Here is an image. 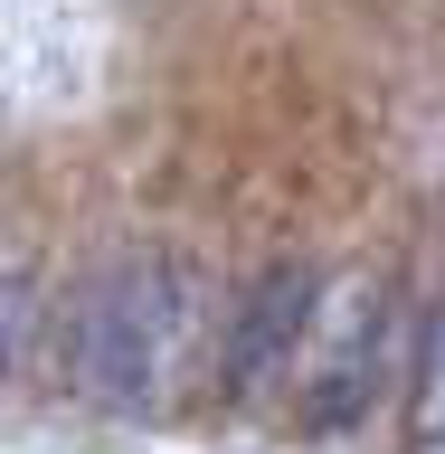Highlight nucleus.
Wrapping results in <instances>:
<instances>
[{"mask_svg":"<svg viewBox=\"0 0 445 454\" xmlns=\"http://www.w3.org/2000/svg\"><path fill=\"white\" fill-rule=\"evenodd\" d=\"M171 332H180V294H171L162 255H123L85 284L76 303V379L105 407H142L171 369Z\"/></svg>","mask_w":445,"mask_h":454,"instance_id":"1","label":"nucleus"},{"mask_svg":"<svg viewBox=\"0 0 445 454\" xmlns=\"http://www.w3.org/2000/svg\"><path fill=\"white\" fill-rule=\"evenodd\" d=\"M313 294H322L313 265H275V275L247 284V303L227 322V388L237 397H266L284 369H294V340H304V322H313Z\"/></svg>","mask_w":445,"mask_h":454,"instance_id":"2","label":"nucleus"},{"mask_svg":"<svg viewBox=\"0 0 445 454\" xmlns=\"http://www.w3.org/2000/svg\"><path fill=\"white\" fill-rule=\"evenodd\" d=\"M28 332H38V284L20 265H0V397H10V379L28 360Z\"/></svg>","mask_w":445,"mask_h":454,"instance_id":"3","label":"nucleus"},{"mask_svg":"<svg viewBox=\"0 0 445 454\" xmlns=\"http://www.w3.org/2000/svg\"><path fill=\"white\" fill-rule=\"evenodd\" d=\"M408 435L417 445H445V303L426 322V360H417V397H408Z\"/></svg>","mask_w":445,"mask_h":454,"instance_id":"4","label":"nucleus"}]
</instances>
